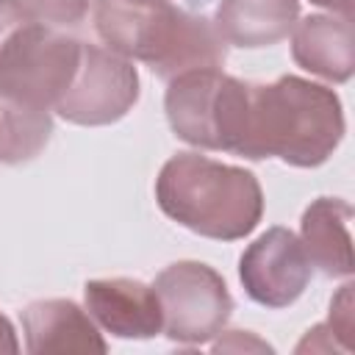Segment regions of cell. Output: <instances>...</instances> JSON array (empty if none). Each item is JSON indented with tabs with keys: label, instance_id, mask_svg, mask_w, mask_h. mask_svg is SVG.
<instances>
[{
	"label": "cell",
	"instance_id": "6da1fadb",
	"mask_svg": "<svg viewBox=\"0 0 355 355\" xmlns=\"http://www.w3.org/2000/svg\"><path fill=\"white\" fill-rule=\"evenodd\" d=\"M344 136V111L333 89L297 75L250 83L247 125L236 155L280 158L291 166L324 164Z\"/></svg>",
	"mask_w": 355,
	"mask_h": 355
},
{
	"label": "cell",
	"instance_id": "7a4b0ae2",
	"mask_svg": "<svg viewBox=\"0 0 355 355\" xmlns=\"http://www.w3.org/2000/svg\"><path fill=\"white\" fill-rule=\"evenodd\" d=\"M94 28L108 50L147 64L166 80L225 61V39L216 25L172 3L97 0Z\"/></svg>",
	"mask_w": 355,
	"mask_h": 355
},
{
	"label": "cell",
	"instance_id": "3957f363",
	"mask_svg": "<svg viewBox=\"0 0 355 355\" xmlns=\"http://www.w3.org/2000/svg\"><path fill=\"white\" fill-rule=\"evenodd\" d=\"M155 200L178 225L219 241L250 236L263 216L258 178L200 153H178L161 166Z\"/></svg>",
	"mask_w": 355,
	"mask_h": 355
},
{
	"label": "cell",
	"instance_id": "277c9868",
	"mask_svg": "<svg viewBox=\"0 0 355 355\" xmlns=\"http://www.w3.org/2000/svg\"><path fill=\"white\" fill-rule=\"evenodd\" d=\"M250 83L219 67L189 69L169 80L164 108L178 139L202 150L236 153L247 125Z\"/></svg>",
	"mask_w": 355,
	"mask_h": 355
},
{
	"label": "cell",
	"instance_id": "5b68a950",
	"mask_svg": "<svg viewBox=\"0 0 355 355\" xmlns=\"http://www.w3.org/2000/svg\"><path fill=\"white\" fill-rule=\"evenodd\" d=\"M80 44L42 19L28 22L0 53V92L33 108H55L75 78Z\"/></svg>",
	"mask_w": 355,
	"mask_h": 355
},
{
	"label": "cell",
	"instance_id": "8992f818",
	"mask_svg": "<svg viewBox=\"0 0 355 355\" xmlns=\"http://www.w3.org/2000/svg\"><path fill=\"white\" fill-rule=\"evenodd\" d=\"M153 288L164 316L161 333L178 344H205L219 336L230 319V291L208 263L178 261L155 277Z\"/></svg>",
	"mask_w": 355,
	"mask_h": 355
},
{
	"label": "cell",
	"instance_id": "52a82bcc",
	"mask_svg": "<svg viewBox=\"0 0 355 355\" xmlns=\"http://www.w3.org/2000/svg\"><path fill=\"white\" fill-rule=\"evenodd\" d=\"M139 100V72L130 58L100 47L80 44V61L55 114L72 125H111L122 119Z\"/></svg>",
	"mask_w": 355,
	"mask_h": 355
},
{
	"label": "cell",
	"instance_id": "ba28073f",
	"mask_svg": "<svg viewBox=\"0 0 355 355\" xmlns=\"http://www.w3.org/2000/svg\"><path fill=\"white\" fill-rule=\"evenodd\" d=\"M308 252L288 227H269L261 233L239 261V277L250 300L266 308L291 305L311 280Z\"/></svg>",
	"mask_w": 355,
	"mask_h": 355
},
{
	"label": "cell",
	"instance_id": "9c48e42d",
	"mask_svg": "<svg viewBox=\"0 0 355 355\" xmlns=\"http://www.w3.org/2000/svg\"><path fill=\"white\" fill-rule=\"evenodd\" d=\"M83 302L94 324L119 338H150L164 327L158 294L141 280H89L83 286Z\"/></svg>",
	"mask_w": 355,
	"mask_h": 355
},
{
	"label": "cell",
	"instance_id": "30bf717a",
	"mask_svg": "<svg viewBox=\"0 0 355 355\" xmlns=\"http://www.w3.org/2000/svg\"><path fill=\"white\" fill-rule=\"evenodd\" d=\"M25 349L31 355H103L108 344L89 311L72 300H36L22 311Z\"/></svg>",
	"mask_w": 355,
	"mask_h": 355
},
{
	"label": "cell",
	"instance_id": "8fae6325",
	"mask_svg": "<svg viewBox=\"0 0 355 355\" xmlns=\"http://www.w3.org/2000/svg\"><path fill=\"white\" fill-rule=\"evenodd\" d=\"M294 61L333 83H344L355 72V31L341 14H311L291 31Z\"/></svg>",
	"mask_w": 355,
	"mask_h": 355
},
{
	"label": "cell",
	"instance_id": "7c38bea8",
	"mask_svg": "<svg viewBox=\"0 0 355 355\" xmlns=\"http://www.w3.org/2000/svg\"><path fill=\"white\" fill-rule=\"evenodd\" d=\"M349 219L352 205L338 197H319L302 214L300 241L311 266H319L327 277H349L355 269Z\"/></svg>",
	"mask_w": 355,
	"mask_h": 355
},
{
	"label": "cell",
	"instance_id": "4fadbf2b",
	"mask_svg": "<svg viewBox=\"0 0 355 355\" xmlns=\"http://www.w3.org/2000/svg\"><path fill=\"white\" fill-rule=\"evenodd\" d=\"M300 17V0H219L216 31L225 44L269 47L283 42Z\"/></svg>",
	"mask_w": 355,
	"mask_h": 355
},
{
	"label": "cell",
	"instance_id": "5bb4252c",
	"mask_svg": "<svg viewBox=\"0 0 355 355\" xmlns=\"http://www.w3.org/2000/svg\"><path fill=\"white\" fill-rule=\"evenodd\" d=\"M53 133L50 111L25 105L0 92V161L25 164L42 153Z\"/></svg>",
	"mask_w": 355,
	"mask_h": 355
},
{
	"label": "cell",
	"instance_id": "9a60e30c",
	"mask_svg": "<svg viewBox=\"0 0 355 355\" xmlns=\"http://www.w3.org/2000/svg\"><path fill=\"white\" fill-rule=\"evenodd\" d=\"M327 338L338 349H352V333H355V316H352V283H344L341 291L330 302V319L319 324Z\"/></svg>",
	"mask_w": 355,
	"mask_h": 355
},
{
	"label": "cell",
	"instance_id": "2e32d148",
	"mask_svg": "<svg viewBox=\"0 0 355 355\" xmlns=\"http://www.w3.org/2000/svg\"><path fill=\"white\" fill-rule=\"evenodd\" d=\"M36 17L53 28H69V25H78L86 14H89V6L92 0H25Z\"/></svg>",
	"mask_w": 355,
	"mask_h": 355
},
{
	"label": "cell",
	"instance_id": "e0dca14e",
	"mask_svg": "<svg viewBox=\"0 0 355 355\" xmlns=\"http://www.w3.org/2000/svg\"><path fill=\"white\" fill-rule=\"evenodd\" d=\"M33 19L39 17L25 0H0V53L14 39V33Z\"/></svg>",
	"mask_w": 355,
	"mask_h": 355
},
{
	"label": "cell",
	"instance_id": "ac0fdd59",
	"mask_svg": "<svg viewBox=\"0 0 355 355\" xmlns=\"http://www.w3.org/2000/svg\"><path fill=\"white\" fill-rule=\"evenodd\" d=\"M19 349V341H17V333L11 327V322L0 313V355H14Z\"/></svg>",
	"mask_w": 355,
	"mask_h": 355
},
{
	"label": "cell",
	"instance_id": "d6986e66",
	"mask_svg": "<svg viewBox=\"0 0 355 355\" xmlns=\"http://www.w3.org/2000/svg\"><path fill=\"white\" fill-rule=\"evenodd\" d=\"M230 336L236 338V344H222V347H216V352H219V349H241V347H244V349H247V347H252V349H269L266 344H261V341L252 338V336H244V338H241V330H230Z\"/></svg>",
	"mask_w": 355,
	"mask_h": 355
},
{
	"label": "cell",
	"instance_id": "ffe728a7",
	"mask_svg": "<svg viewBox=\"0 0 355 355\" xmlns=\"http://www.w3.org/2000/svg\"><path fill=\"white\" fill-rule=\"evenodd\" d=\"M322 8H327L330 14H341V17H349L352 19V8H355V0H311Z\"/></svg>",
	"mask_w": 355,
	"mask_h": 355
},
{
	"label": "cell",
	"instance_id": "44dd1931",
	"mask_svg": "<svg viewBox=\"0 0 355 355\" xmlns=\"http://www.w3.org/2000/svg\"><path fill=\"white\" fill-rule=\"evenodd\" d=\"M128 3H144L147 6V3H169V0H128Z\"/></svg>",
	"mask_w": 355,
	"mask_h": 355
}]
</instances>
